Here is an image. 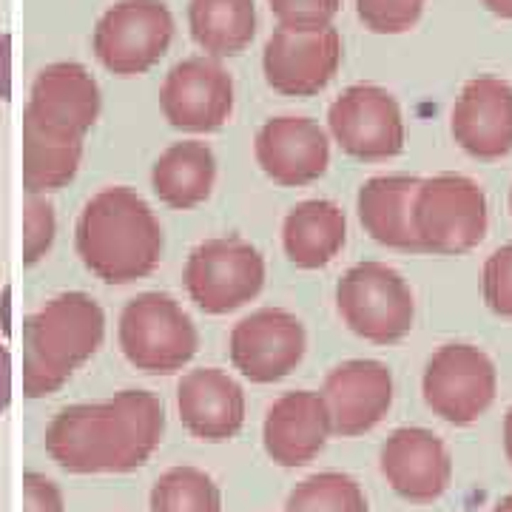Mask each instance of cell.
<instances>
[{
  "mask_svg": "<svg viewBox=\"0 0 512 512\" xmlns=\"http://www.w3.org/2000/svg\"><path fill=\"white\" fill-rule=\"evenodd\" d=\"M336 305L356 336L373 345H396L413 330L416 299L396 268L384 262H359L339 279Z\"/></svg>",
  "mask_w": 512,
  "mask_h": 512,
  "instance_id": "cell-7",
  "label": "cell"
},
{
  "mask_svg": "<svg viewBox=\"0 0 512 512\" xmlns=\"http://www.w3.org/2000/svg\"><path fill=\"white\" fill-rule=\"evenodd\" d=\"M217 183V157L200 140L165 148L151 171V188L168 208L191 211L211 197Z\"/></svg>",
  "mask_w": 512,
  "mask_h": 512,
  "instance_id": "cell-23",
  "label": "cell"
},
{
  "mask_svg": "<svg viewBox=\"0 0 512 512\" xmlns=\"http://www.w3.org/2000/svg\"><path fill=\"white\" fill-rule=\"evenodd\" d=\"M174 40V15L165 0H120L94 29V55L120 77L146 74Z\"/></svg>",
  "mask_w": 512,
  "mask_h": 512,
  "instance_id": "cell-9",
  "label": "cell"
},
{
  "mask_svg": "<svg viewBox=\"0 0 512 512\" xmlns=\"http://www.w3.org/2000/svg\"><path fill=\"white\" fill-rule=\"evenodd\" d=\"M493 512H512V493L504 495V498H501V501L495 504Z\"/></svg>",
  "mask_w": 512,
  "mask_h": 512,
  "instance_id": "cell-36",
  "label": "cell"
},
{
  "mask_svg": "<svg viewBox=\"0 0 512 512\" xmlns=\"http://www.w3.org/2000/svg\"><path fill=\"white\" fill-rule=\"evenodd\" d=\"M285 512H367V498L345 473H316L296 484Z\"/></svg>",
  "mask_w": 512,
  "mask_h": 512,
  "instance_id": "cell-26",
  "label": "cell"
},
{
  "mask_svg": "<svg viewBox=\"0 0 512 512\" xmlns=\"http://www.w3.org/2000/svg\"><path fill=\"white\" fill-rule=\"evenodd\" d=\"M493 15L504 20H512V0H481Z\"/></svg>",
  "mask_w": 512,
  "mask_h": 512,
  "instance_id": "cell-34",
  "label": "cell"
},
{
  "mask_svg": "<svg viewBox=\"0 0 512 512\" xmlns=\"http://www.w3.org/2000/svg\"><path fill=\"white\" fill-rule=\"evenodd\" d=\"M328 128L339 148L362 163H384L404 151L402 109L393 94L373 83L339 94L328 109Z\"/></svg>",
  "mask_w": 512,
  "mask_h": 512,
  "instance_id": "cell-11",
  "label": "cell"
},
{
  "mask_svg": "<svg viewBox=\"0 0 512 512\" xmlns=\"http://www.w3.org/2000/svg\"><path fill=\"white\" fill-rule=\"evenodd\" d=\"M57 234V220L55 208L46 200H32L26 202L23 208V262L26 265H37L43 256L49 254L52 242Z\"/></svg>",
  "mask_w": 512,
  "mask_h": 512,
  "instance_id": "cell-28",
  "label": "cell"
},
{
  "mask_svg": "<svg viewBox=\"0 0 512 512\" xmlns=\"http://www.w3.org/2000/svg\"><path fill=\"white\" fill-rule=\"evenodd\" d=\"M453 140L476 160H501L512 151V86L501 77H476L458 94L450 114Z\"/></svg>",
  "mask_w": 512,
  "mask_h": 512,
  "instance_id": "cell-18",
  "label": "cell"
},
{
  "mask_svg": "<svg viewBox=\"0 0 512 512\" xmlns=\"http://www.w3.org/2000/svg\"><path fill=\"white\" fill-rule=\"evenodd\" d=\"M117 339L128 365L148 376H171L200 350L197 325L168 293H143L131 299L120 316Z\"/></svg>",
  "mask_w": 512,
  "mask_h": 512,
  "instance_id": "cell-5",
  "label": "cell"
},
{
  "mask_svg": "<svg viewBox=\"0 0 512 512\" xmlns=\"http://www.w3.org/2000/svg\"><path fill=\"white\" fill-rule=\"evenodd\" d=\"M148 507L151 512H222V493L197 467H174L157 478Z\"/></svg>",
  "mask_w": 512,
  "mask_h": 512,
  "instance_id": "cell-25",
  "label": "cell"
},
{
  "mask_svg": "<svg viewBox=\"0 0 512 512\" xmlns=\"http://www.w3.org/2000/svg\"><path fill=\"white\" fill-rule=\"evenodd\" d=\"M330 416L322 393L293 390L276 399L265 416V453L279 467H305L325 450L330 439Z\"/></svg>",
  "mask_w": 512,
  "mask_h": 512,
  "instance_id": "cell-19",
  "label": "cell"
},
{
  "mask_svg": "<svg viewBox=\"0 0 512 512\" xmlns=\"http://www.w3.org/2000/svg\"><path fill=\"white\" fill-rule=\"evenodd\" d=\"M510 205H512V191H510Z\"/></svg>",
  "mask_w": 512,
  "mask_h": 512,
  "instance_id": "cell-37",
  "label": "cell"
},
{
  "mask_svg": "<svg viewBox=\"0 0 512 512\" xmlns=\"http://www.w3.org/2000/svg\"><path fill=\"white\" fill-rule=\"evenodd\" d=\"M74 239L83 265L109 285L146 279L163 259V225L126 185L103 188L86 202Z\"/></svg>",
  "mask_w": 512,
  "mask_h": 512,
  "instance_id": "cell-3",
  "label": "cell"
},
{
  "mask_svg": "<svg viewBox=\"0 0 512 512\" xmlns=\"http://www.w3.org/2000/svg\"><path fill=\"white\" fill-rule=\"evenodd\" d=\"M97 117L100 89L86 66L40 69L23 111V188L32 197L72 183L83 160V137Z\"/></svg>",
  "mask_w": 512,
  "mask_h": 512,
  "instance_id": "cell-2",
  "label": "cell"
},
{
  "mask_svg": "<svg viewBox=\"0 0 512 512\" xmlns=\"http://www.w3.org/2000/svg\"><path fill=\"white\" fill-rule=\"evenodd\" d=\"M419 185V177L387 174V177H373L359 188V200H356L359 220L379 245L419 254L421 245L413 228V202Z\"/></svg>",
  "mask_w": 512,
  "mask_h": 512,
  "instance_id": "cell-21",
  "label": "cell"
},
{
  "mask_svg": "<svg viewBox=\"0 0 512 512\" xmlns=\"http://www.w3.org/2000/svg\"><path fill=\"white\" fill-rule=\"evenodd\" d=\"M23 512H66L63 510V493L55 481L40 473L23 476Z\"/></svg>",
  "mask_w": 512,
  "mask_h": 512,
  "instance_id": "cell-31",
  "label": "cell"
},
{
  "mask_svg": "<svg viewBox=\"0 0 512 512\" xmlns=\"http://www.w3.org/2000/svg\"><path fill=\"white\" fill-rule=\"evenodd\" d=\"M342 66V37L333 26L288 29L279 26L262 52V72L274 92L313 97L325 92Z\"/></svg>",
  "mask_w": 512,
  "mask_h": 512,
  "instance_id": "cell-12",
  "label": "cell"
},
{
  "mask_svg": "<svg viewBox=\"0 0 512 512\" xmlns=\"http://www.w3.org/2000/svg\"><path fill=\"white\" fill-rule=\"evenodd\" d=\"M481 285L487 308L501 319H512V242L484 262Z\"/></svg>",
  "mask_w": 512,
  "mask_h": 512,
  "instance_id": "cell-29",
  "label": "cell"
},
{
  "mask_svg": "<svg viewBox=\"0 0 512 512\" xmlns=\"http://www.w3.org/2000/svg\"><path fill=\"white\" fill-rule=\"evenodd\" d=\"M487 194L461 174H436L421 180L413 202V228L421 251L458 256L487 237Z\"/></svg>",
  "mask_w": 512,
  "mask_h": 512,
  "instance_id": "cell-6",
  "label": "cell"
},
{
  "mask_svg": "<svg viewBox=\"0 0 512 512\" xmlns=\"http://www.w3.org/2000/svg\"><path fill=\"white\" fill-rule=\"evenodd\" d=\"M259 168L285 188L316 183L330 165V137L311 117H274L256 131Z\"/></svg>",
  "mask_w": 512,
  "mask_h": 512,
  "instance_id": "cell-15",
  "label": "cell"
},
{
  "mask_svg": "<svg viewBox=\"0 0 512 512\" xmlns=\"http://www.w3.org/2000/svg\"><path fill=\"white\" fill-rule=\"evenodd\" d=\"M188 29L214 60L242 55L256 35L254 0H188Z\"/></svg>",
  "mask_w": 512,
  "mask_h": 512,
  "instance_id": "cell-24",
  "label": "cell"
},
{
  "mask_svg": "<svg viewBox=\"0 0 512 512\" xmlns=\"http://www.w3.org/2000/svg\"><path fill=\"white\" fill-rule=\"evenodd\" d=\"M160 109L165 120L180 131H217L234 111V77L214 57H185L165 74Z\"/></svg>",
  "mask_w": 512,
  "mask_h": 512,
  "instance_id": "cell-13",
  "label": "cell"
},
{
  "mask_svg": "<svg viewBox=\"0 0 512 512\" xmlns=\"http://www.w3.org/2000/svg\"><path fill=\"white\" fill-rule=\"evenodd\" d=\"M504 453H507V461L512 464V407L507 410V419H504Z\"/></svg>",
  "mask_w": 512,
  "mask_h": 512,
  "instance_id": "cell-35",
  "label": "cell"
},
{
  "mask_svg": "<svg viewBox=\"0 0 512 512\" xmlns=\"http://www.w3.org/2000/svg\"><path fill=\"white\" fill-rule=\"evenodd\" d=\"M265 288V256L239 237L205 239L185 262V291L205 313L239 311Z\"/></svg>",
  "mask_w": 512,
  "mask_h": 512,
  "instance_id": "cell-8",
  "label": "cell"
},
{
  "mask_svg": "<svg viewBox=\"0 0 512 512\" xmlns=\"http://www.w3.org/2000/svg\"><path fill=\"white\" fill-rule=\"evenodd\" d=\"M379 464L393 493L413 504H433L453 481V458L447 444L424 427L396 430L384 441Z\"/></svg>",
  "mask_w": 512,
  "mask_h": 512,
  "instance_id": "cell-17",
  "label": "cell"
},
{
  "mask_svg": "<svg viewBox=\"0 0 512 512\" xmlns=\"http://www.w3.org/2000/svg\"><path fill=\"white\" fill-rule=\"evenodd\" d=\"M0 97L12 100V35L0 37Z\"/></svg>",
  "mask_w": 512,
  "mask_h": 512,
  "instance_id": "cell-32",
  "label": "cell"
},
{
  "mask_svg": "<svg viewBox=\"0 0 512 512\" xmlns=\"http://www.w3.org/2000/svg\"><path fill=\"white\" fill-rule=\"evenodd\" d=\"M421 393L439 419L456 427L473 424L493 407L498 393L493 359L476 345H444L424 367Z\"/></svg>",
  "mask_w": 512,
  "mask_h": 512,
  "instance_id": "cell-10",
  "label": "cell"
},
{
  "mask_svg": "<svg viewBox=\"0 0 512 512\" xmlns=\"http://www.w3.org/2000/svg\"><path fill=\"white\" fill-rule=\"evenodd\" d=\"M268 6L279 20V26L319 29V26H330V20L339 15L342 0H268Z\"/></svg>",
  "mask_w": 512,
  "mask_h": 512,
  "instance_id": "cell-30",
  "label": "cell"
},
{
  "mask_svg": "<svg viewBox=\"0 0 512 512\" xmlns=\"http://www.w3.org/2000/svg\"><path fill=\"white\" fill-rule=\"evenodd\" d=\"M106 339V313L86 293H63L23 325V396L46 399L83 367Z\"/></svg>",
  "mask_w": 512,
  "mask_h": 512,
  "instance_id": "cell-4",
  "label": "cell"
},
{
  "mask_svg": "<svg viewBox=\"0 0 512 512\" xmlns=\"http://www.w3.org/2000/svg\"><path fill=\"white\" fill-rule=\"evenodd\" d=\"M348 239L345 211L330 200H308L296 205L282 225V248L296 268L316 271L342 254Z\"/></svg>",
  "mask_w": 512,
  "mask_h": 512,
  "instance_id": "cell-22",
  "label": "cell"
},
{
  "mask_svg": "<svg viewBox=\"0 0 512 512\" xmlns=\"http://www.w3.org/2000/svg\"><path fill=\"white\" fill-rule=\"evenodd\" d=\"M308 350L305 325L282 308H262L231 330V362L245 379L271 384L291 376Z\"/></svg>",
  "mask_w": 512,
  "mask_h": 512,
  "instance_id": "cell-14",
  "label": "cell"
},
{
  "mask_svg": "<svg viewBox=\"0 0 512 512\" xmlns=\"http://www.w3.org/2000/svg\"><path fill=\"white\" fill-rule=\"evenodd\" d=\"M177 410L194 439L220 444L245 424V393L220 367H200L177 384Z\"/></svg>",
  "mask_w": 512,
  "mask_h": 512,
  "instance_id": "cell-20",
  "label": "cell"
},
{
  "mask_svg": "<svg viewBox=\"0 0 512 512\" xmlns=\"http://www.w3.org/2000/svg\"><path fill=\"white\" fill-rule=\"evenodd\" d=\"M9 404H12V356L0 342V416L9 410Z\"/></svg>",
  "mask_w": 512,
  "mask_h": 512,
  "instance_id": "cell-33",
  "label": "cell"
},
{
  "mask_svg": "<svg viewBox=\"0 0 512 512\" xmlns=\"http://www.w3.org/2000/svg\"><path fill=\"white\" fill-rule=\"evenodd\" d=\"M165 407L148 390H123L100 404H74L46 430V453L66 473H131L160 447Z\"/></svg>",
  "mask_w": 512,
  "mask_h": 512,
  "instance_id": "cell-1",
  "label": "cell"
},
{
  "mask_svg": "<svg viewBox=\"0 0 512 512\" xmlns=\"http://www.w3.org/2000/svg\"><path fill=\"white\" fill-rule=\"evenodd\" d=\"M322 399L336 436H365L393 407V376L382 362L353 359L330 370L322 384Z\"/></svg>",
  "mask_w": 512,
  "mask_h": 512,
  "instance_id": "cell-16",
  "label": "cell"
},
{
  "mask_svg": "<svg viewBox=\"0 0 512 512\" xmlns=\"http://www.w3.org/2000/svg\"><path fill=\"white\" fill-rule=\"evenodd\" d=\"M424 0H356L359 20L376 35L410 32L421 18Z\"/></svg>",
  "mask_w": 512,
  "mask_h": 512,
  "instance_id": "cell-27",
  "label": "cell"
}]
</instances>
